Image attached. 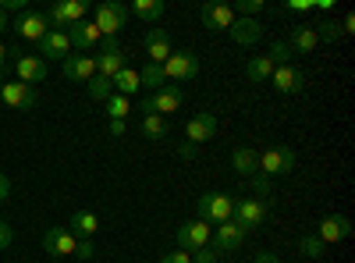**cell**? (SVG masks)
<instances>
[{
  "label": "cell",
  "instance_id": "obj_1",
  "mask_svg": "<svg viewBox=\"0 0 355 263\" xmlns=\"http://www.w3.org/2000/svg\"><path fill=\"white\" fill-rule=\"evenodd\" d=\"M196 207H199V221H206V224H224V221H231V214H234V199L224 196V192H202V196L196 199Z\"/></svg>",
  "mask_w": 355,
  "mask_h": 263
},
{
  "label": "cell",
  "instance_id": "obj_2",
  "mask_svg": "<svg viewBox=\"0 0 355 263\" xmlns=\"http://www.w3.org/2000/svg\"><path fill=\"white\" fill-rule=\"evenodd\" d=\"M128 8L125 4H117V0H107V4H100L96 8V18H93V25L100 28V36H107V40H114L121 28L128 25Z\"/></svg>",
  "mask_w": 355,
  "mask_h": 263
},
{
  "label": "cell",
  "instance_id": "obj_3",
  "mask_svg": "<svg viewBox=\"0 0 355 263\" xmlns=\"http://www.w3.org/2000/svg\"><path fill=\"white\" fill-rule=\"evenodd\" d=\"M288 171H295V153L288 146H270V150L259 153V174L263 178H281Z\"/></svg>",
  "mask_w": 355,
  "mask_h": 263
},
{
  "label": "cell",
  "instance_id": "obj_4",
  "mask_svg": "<svg viewBox=\"0 0 355 263\" xmlns=\"http://www.w3.org/2000/svg\"><path fill=\"white\" fill-rule=\"evenodd\" d=\"M164 75H167L171 82H189V78H196V75H199V57H196L192 50H174L167 61H164Z\"/></svg>",
  "mask_w": 355,
  "mask_h": 263
},
{
  "label": "cell",
  "instance_id": "obj_5",
  "mask_svg": "<svg viewBox=\"0 0 355 263\" xmlns=\"http://www.w3.org/2000/svg\"><path fill=\"white\" fill-rule=\"evenodd\" d=\"M8 28H15V36H18V40L40 43V40L50 33V22H46V15H43V11H25V15H18V18H15V25H8Z\"/></svg>",
  "mask_w": 355,
  "mask_h": 263
},
{
  "label": "cell",
  "instance_id": "obj_6",
  "mask_svg": "<svg viewBox=\"0 0 355 263\" xmlns=\"http://www.w3.org/2000/svg\"><path fill=\"white\" fill-rule=\"evenodd\" d=\"M50 25H57V33H64V28L85 22V0H61V4H53L50 15H46Z\"/></svg>",
  "mask_w": 355,
  "mask_h": 263
},
{
  "label": "cell",
  "instance_id": "obj_7",
  "mask_svg": "<svg viewBox=\"0 0 355 263\" xmlns=\"http://www.w3.org/2000/svg\"><path fill=\"white\" fill-rule=\"evenodd\" d=\"M182 90H178V85H160V90H157V96H150V100H142V118H146V114H160V118H164V114H174L178 107H182Z\"/></svg>",
  "mask_w": 355,
  "mask_h": 263
},
{
  "label": "cell",
  "instance_id": "obj_8",
  "mask_svg": "<svg viewBox=\"0 0 355 263\" xmlns=\"http://www.w3.org/2000/svg\"><path fill=\"white\" fill-rule=\"evenodd\" d=\"M210 239H214V228L206 224V221H189V224L178 228V249H185V253L202 249Z\"/></svg>",
  "mask_w": 355,
  "mask_h": 263
},
{
  "label": "cell",
  "instance_id": "obj_9",
  "mask_svg": "<svg viewBox=\"0 0 355 263\" xmlns=\"http://www.w3.org/2000/svg\"><path fill=\"white\" fill-rule=\"evenodd\" d=\"M245 235L249 231L242 228V224H234V221H224V224H217V231H214V253H239L242 249V242H245Z\"/></svg>",
  "mask_w": 355,
  "mask_h": 263
},
{
  "label": "cell",
  "instance_id": "obj_10",
  "mask_svg": "<svg viewBox=\"0 0 355 263\" xmlns=\"http://www.w3.org/2000/svg\"><path fill=\"white\" fill-rule=\"evenodd\" d=\"M217 132H220V121H217V114H214V110H199V114H192V121L185 125V135H189L192 146H196V142H210Z\"/></svg>",
  "mask_w": 355,
  "mask_h": 263
},
{
  "label": "cell",
  "instance_id": "obj_11",
  "mask_svg": "<svg viewBox=\"0 0 355 263\" xmlns=\"http://www.w3.org/2000/svg\"><path fill=\"white\" fill-rule=\"evenodd\" d=\"M11 57H18V61H15L18 82H25V85H40V82L50 78V68H46L43 57H28V53H11Z\"/></svg>",
  "mask_w": 355,
  "mask_h": 263
},
{
  "label": "cell",
  "instance_id": "obj_12",
  "mask_svg": "<svg viewBox=\"0 0 355 263\" xmlns=\"http://www.w3.org/2000/svg\"><path fill=\"white\" fill-rule=\"evenodd\" d=\"M234 224H242L245 231L259 228L266 221V199H239L234 203V214H231Z\"/></svg>",
  "mask_w": 355,
  "mask_h": 263
},
{
  "label": "cell",
  "instance_id": "obj_13",
  "mask_svg": "<svg viewBox=\"0 0 355 263\" xmlns=\"http://www.w3.org/2000/svg\"><path fill=\"white\" fill-rule=\"evenodd\" d=\"M0 100H4V107H11V110H33L36 107V90L25 85V82H4Z\"/></svg>",
  "mask_w": 355,
  "mask_h": 263
},
{
  "label": "cell",
  "instance_id": "obj_14",
  "mask_svg": "<svg viewBox=\"0 0 355 263\" xmlns=\"http://www.w3.org/2000/svg\"><path fill=\"white\" fill-rule=\"evenodd\" d=\"M270 82H274L277 93L291 96V93H302V90H306V71L295 68V65H281V68H274Z\"/></svg>",
  "mask_w": 355,
  "mask_h": 263
},
{
  "label": "cell",
  "instance_id": "obj_15",
  "mask_svg": "<svg viewBox=\"0 0 355 263\" xmlns=\"http://www.w3.org/2000/svg\"><path fill=\"white\" fill-rule=\"evenodd\" d=\"M121 68H125V50H121V43H117V40H107L103 50H100V57H96V75L114 78Z\"/></svg>",
  "mask_w": 355,
  "mask_h": 263
},
{
  "label": "cell",
  "instance_id": "obj_16",
  "mask_svg": "<svg viewBox=\"0 0 355 263\" xmlns=\"http://www.w3.org/2000/svg\"><path fill=\"white\" fill-rule=\"evenodd\" d=\"M348 235H352V221H348V217H341V214L323 217V221H320V228H316V239H320L323 246H331V242H345Z\"/></svg>",
  "mask_w": 355,
  "mask_h": 263
},
{
  "label": "cell",
  "instance_id": "obj_17",
  "mask_svg": "<svg viewBox=\"0 0 355 263\" xmlns=\"http://www.w3.org/2000/svg\"><path fill=\"white\" fill-rule=\"evenodd\" d=\"M75 246H78V239L71 235L68 228H50L43 235V249L50 256H75Z\"/></svg>",
  "mask_w": 355,
  "mask_h": 263
},
{
  "label": "cell",
  "instance_id": "obj_18",
  "mask_svg": "<svg viewBox=\"0 0 355 263\" xmlns=\"http://www.w3.org/2000/svg\"><path fill=\"white\" fill-rule=\"evenodd\" d=\"M40 57L68 61V57H71V40H68V33H57V28H50V33L40 40Z\"/></svg>",
  "mask_w": 355,
  "mask_h": 263
},
{
  "label": "cell",
  "instance_id": "obj_19",
  "mask_svg": "<svg viewBox=\"0 0 355 263\" xmlns=\"http://www.w3.org/2000/svg\"><path fill=\"white\" fill-rule=\"evenodd\" d=\"M68 40H71V50H78V53H89L103 36H100V28L93 25V22H78V25H71L68 28Z\"/></svg>",
  "mask_w": 355,
  "mask_h": 263
},
{
  "label": "cell",
  "instance_id": "obj_20",
  "mask_svg": "<svg viewBox=\"0 0 355 263\" xmlns=\"http://www.w3.org/2000/svg\"><path fill=\"white\" fill-rule=\"evenodd\" d=\"M142 46H146V57H150V65H164L167 57L174 53V50H171V36L164 33V28H150Z\"/></svg>",
  "mask_w": 355,
  "mask_h": 263
},
{
  "label": "cell",
  "instance_id": "obj_21",
  "mask_svg": "<svg viewBox=\"0 0 355 263\" xmlns=\"http://www.w3.org/2000/svg\"><path fill=\"white\" fill-rule=\"evenodd\" d=\"M199 18L210 33H224V28H231V22H234V11L227 4H202Z\"/></svg>",
  "mask_w": 355,
  "mask_h": 263
},
{
  "label": "cell",
  "instance_id": "obj_22",
  "mask_svg": "<svg viewBox=\"0 0 355 263\" xmlns=\"http://www.w3.org/2000/svg\"><path fill=\"white\" fill-rule=\"evenodd\" d=\"M284 43H288V50H291V53H302V57H306V53H313V50H316V43H320V40H316V28H313V25H295L291 33H288V40H284Z\"/></svg>",
  "mask_w": 355,
  "mask_h": 263
},
{
  "label": "cell",
  "instance_id": "obj_23",
  "mask_svg": "<svg viewBox=\"0 0 355 263\" xmlns=\"http://www.w3.org/2000/svg\"><path fill=\"white\" fill-rule=\"evenodd\" d=\"M227 33H231V40H234V43L252 46V43H259V36H263V25H259L256 18H234Z\"/></svg>",
  "mask_w": 355,
  "mask_h": 263
},
{
  "label": "cell",
  "instance_id": "obj_24",
  "mask_svg": "<svg viewBox=\"0 0 355 263\" xmlns=\"http://www.w3.org/2000/svg\"><path fill=\"white\" fill-rule=\"evenodd\" d=\"M64 75L71 82H89V78L96 75V57H85V53L68 57V61H64Z\"/></svg>",
  "mask_w": 355,
  "mask_h": 263
},
{
  "label": "cell",
  "instance_id": "obj_25",
  "mask_svg": "<svg viewBox=\"0 0 355 263\" xmlns=\"http://www.w3.org/2000/svg\"><path fill=\"white\" fill-rule=\"evenodd\" d=\"M231 167L239 171L242 178H252V174H259V153L252 146H239V150L231 153Z\"/></svg>",
  "mask_w": 355,
  "mask_h": 263
},
{
  "label": "cell",
  "instance_id": "obj_26",
  "mask_svg": "<svg viewBox=\"0 0 355 263\" xmlns=\"http://www.w3.org/2000/svg\"><path fill=\"white\" fill-rule=\"evenodd\" d=\"M68 231H71L75 239H93L96 231H100V217H96V214H89V210H78V214H71Z\"/></svg>",
  "mask_w": 355,
  "mask_h": 263
},
{
  "label": "cell",
  "instance_id": "obj_27",
  "mask_svg": "<svg viewBox=\"0 0 355 263\" xmlns=\"http://www.w3.org/2000/svg\"><path fill=\"white\" fill-rule=\"evenodd\" d=\"M110 85L117 90V96H128V100H132V96L142 90V78H139V71H135V68H128V65H125L121 71H117V75L110 78Z\"/></svg>",
  "mask_w": 355,
  "mask_h": 263
},
{
  "label": "cell",
  "instance_id": "obj_28",
  "mask_svg": "<svg viewBox=\"0 0 355 263\" xmlns=\"http://www.w3.org/2000/svg\"><path fill=\"white\" fill-rule=\"evenodd\" d=\"M139 132L150 139V142H164V139L171 135V125H167V118H160V114H146L142 125H139Z\"/></svg>",
  "mask_w": 355,
  "mask_h": 263
},
{
  "label": "cell",
  "instance_id": "obj_29",
  "mask_svg": "<svg viewBox=\"0 0 355 263\" xmlns=\"http://www.w3.org/2000/svg\"><path fill=\"white\" fill-rule=\"evenodd\" d=\"M128 15H135L142 22H160L164 18V0H135V8H128Z\"/></svg>",
  "mask_w": 355,
  "mask_h": 263
},
{
  "label": "cell",
  "instance_id": "obj_30",
  "mask_svg": "<svg viewBox=\"0 0 355 263\" xmlns=\"http://www.w3.org/2000/svg\"><path fill=\"white\" fill-rule=\"evenodd\" d=\"M245 75L252 78V82H266L274 75V65H270V57H252V61L245 65Z\"/></svg>",
  "mask_w": 355,
  "mask_h": 263
},
{
  "label": "cell",
  "instance_id": "obj_31",
  "mask_svg": "<svg viewBox=\"0 0 355 263\" xmlns=\"http://www.w3.org/2000/svg\"><path fill=\"white\" fill-rule=\"evenodd\" d=\"M107 114H110V121H125L128 114H132V100L110 93V100H107Z\"/></svg>",
  "mask_w": 355,
  "mask_h": 263
},
{
  "label": "cell",
  "instance_id": "obj_32",
  "mask_svg": "<svg viewBox=\"0 0 355 263\" xmlns=\"http://www.w3.org/2000/svg\"><path fill=\"white\" fill-rule=\"evenodd\" d=\"M313 28H316V40H320V43H338V40H341V25H338L334 18H323V22L313 25Z\"/></svg>",
  "mask_w": 355,
  "mask_h": 263
},
{
  "label": "cell",
  "instance_id": "obj_33",
  "mask_svg": "<svg viewBox=\"0 0 355 263\" xmlns=\"http://www.w3.org/2000/svg\"><path fill=\"white\" fill-rule=\"evenodd\" d=\"M85 90H89V96H93V100H110L114 85H110V78H103V75H93V78L85 82Z\"/></svg>",
  "mask_w": 355,
  "mask_h": 263
},
{
  "label": "cell",
  "instance_id": "obj_34",
  "mask_svg": "<svg viewBox=\"0 0 355 263\" xmlns=\"http://www.w3.org/2000/svg\"><path fill=\"white\" fill-rule=\"evenodd\" d=\"M299 249H302V256H309V260H320L323 253H327V246L316 239V231H313V235H302V239H299Z\"/></svg>",
  "mask_w": 355,
  "mask_h": 263
},
{
  "label": "cell",
  "instance_id": "obj_35",
  "mask_svg": "<svg viewBox=\"0 0 355 263\" xmlns=\"http://www.w3.org/2000/svg\"><path fill=\"white\" fill-rule=\"evenodd\" d=\"M139 78H142V85H157V90H160V85L167 82V75H164V65H146V68L139 71Z\"/></svg>",
  "mask_w": 355,
  "mask_h": 263
},
{
  "label": "cell",
  "instance_id": "obj_36",
  "mask_svg": "<svg viewBox=\"0 0 355 263\" xmlns=\"http://www.w3.org/2000/svg\"><path fill=\"white\" fill-rule=\"evenodd\" d=\"M266 57H270V65H274V68H281V65H288L291 50H288L284 40H274V46H270V53H266Z\"/></svg>",
  "mask_w": 355,
  "mask_h": 263
},
{
  "label": "cell",
  "instance_id": "obj_37",
  "mask_svg": "<svg viewBox=\"0 0 355 263\" xmlns=\"http://www.w3.org/2000/svg\"><path fill=\"white\" fill-rule=\"evenodd\" d=\"M252 192H256V199H266L270 196V178H263V174H252Z\"/></svg>",
  "mask_w": 355,
  "mask_h": 263
},
{
  "label": "cell",
  "instance_id": "obj_38",
  "mask_svg": "<svg viewBox=\"0 0 355 263\" xmlns=\"http://www.w3.org/2000/svg\"><path fill=\"white\" fill-rule=\"evenodd\" d=\"M259 11H263V0H239V15L242 18H252Z\"/></svg>",
  "mask_w": 355,
  "mask_h": 263
},
{
  "label": "cell",
  "instance_id": "obj_39",
  "mask_svg": "<svg viewBox=\"0 0 355 263\" xmlns=\"http://www.w3.org/2000/svg\"><path fill=\"white\" fill-rule=\"evenodd\" d=\"M160 263H192V253L174 249V253H164V256H160Z\"/></svg>",
  "mask_w": 355,
  "mask_h": 263
},
{
  "label": "cell",
  "instance_id": "obj_40",
  "mask_svg": "<svg viewBox=\"0 0 355 263\" xmlns=\"http://www.w3.org/2000/svg\"><path fill=\"white\" fill-rule=\"evenodd\" d=\"M217 256H220V253H214V249H206V246H202V249L192 253V263H217Z\"/></svg>",
  "mask_w": 355,
  "mask_h": 263
},
{
  "label": "cell",
  "instance_id": "obj_41",
  "mask_svg": "<svg viewBox=\"0 0 355 263\" xmlns=\"http://www.w3.org/2000/svg\"><path fill=\"white\" fill-rule=\"evenodd\" d=\"M15 242V231H11V224L8 221H0V249H8Z\"/></svg>",
  "mask_w": 355,
  "mask_h": 263
},
{
  "label": "cell",
  "instance_id": "obj_42",
  "mask_svg": "<svg viewBox=\"0 0 355 263\" xmlns=\"http://www.w3.org/2000/svg\"><path fill=\"white\" fill-rule=\"evenodd\" d=\"M0 11H28V0H4V4H0Z\"/></svg>",
  "mask_w": 355,
  "mask_h": 263
},
{
  "label": "cell",
  "instance_id": "obj_43",
  "mask_svg": "<svg viewBox=\"0 0 355 263\" xmlns=\"http://www.w3.org/2000/svg\"><path fill=\"white\" fill-rule=\"evenodd\" d=\"M8 199H11V178L0 174V203H8Z\"/></svg>",
  "mask_w": 355,
  "mask_h": 263
},
{
  "label": "cell",
  "instance_id": "obj_44",
  "mask_svg": "<svg viewBox=\"0 0 355 263\" xmlns=\"http://www.w3.org/2000/svg\"><path fill=\"white\" fill-rule=\"evenodd\" d=\"M75 253H78L82 260H89V256H93V242H89V239H78V246H75Z\"/></svg>",
  "mask_w": 355,
  "mask_h": 263
},
{
  "label": "cell",
  "instance_id": "obj_45",
  "mask_svg": "<svg viewBox=\"0 0 355 263\" xmlns=\"http://www.w3.org/2000/svg\"><path fill=\"white\" fill-rule=\"evenodd\" d=\"M313 8V0H291L288 4V11H309Z\"/></svg>",
  "mask_w": 355,
  "mask_h": 263
},
{
  "label": "cell",
  "instance_id": "obj_46",
  "mask_svg": "<svg viewBox=\"0 0 355 263\" xmlns=\"http://www.w3.org/2000/svg\"><path fill=\"white\" fill-rule=\"evenodd\" d=\"M256 263H281V256H274V253H256Z\"/></svg>",
  "mask_w": 355,
  "mask_h": 263
},
{
  "label": "cell",
  "instance_id": "obj_47",
  "mask_svg": "<svg viewBox=\"0 0 355 263\" xmlns=\"http://www.w3.org/2000/svg\"><path fill=\"white\" fill-rule=\"evenodd\" d=\"M8 57H11V53H8V46H4V43H0V71H4V68H8Z\"/></svg>",
  "mask_w": 355,
  "mask_h": 263
},
{
  "label": "cell",
  "instance_id": "obj_48",
  "mask_svg": "<svg viewBox=\"0 0 355 263\" xmlns=\"http://www.w3.org/2000/svg\"><path fill=\"white\" fill-rule=\"evenodd\" d=\"M110 135H125V121H110Z\"/></svg>",
  "mask_w": 355,
  "mask_h": 263
},
{
  "label": "cell",
  "instance_id": "obj_49",
  "mask_svg": "<svg viewBox=\"0 0 355 263\" xmlns=\"http://www.w3.org/2000/svg\"><path fill=\"white\" fill-rule=\"evenodd\" d=\"M182 157H185V160H192V157H196V146H192V142H185V146H182Z\"/></svg>",
  "mask_w": 355,
  "mask_h": 263
},
{
  "label": "cell",
  "instance_id": "obj_50",
  "mask_svg": "<svg viewBox=\"0 0 355 263\" xmlns=\"http://www.w3.org/2000/svg\"><path fill=\"white\" fill-rule=\"evenodd\" d=\"M4 28H8V15H4V11H0V33H4Z\"/></svg>",
  "mask_w": 355,
  "mask_h": 263
},
{
  "label": "cell",
  "instance_id": "obj_51",
  "mask_svg": "<svg viewBox=\"0 0 355 263\" xmlns=\"http://www.w3.org/2000/svg\"><path fill=\"white\" fill-rule=\"evenodd\" d=\"M0 90H4V78H0Z\"/></svg>",
  "mask_w": 355,
  "mask_h": 263
}]
</instances>
